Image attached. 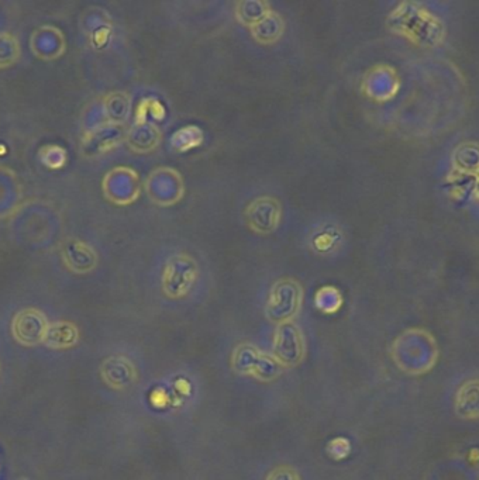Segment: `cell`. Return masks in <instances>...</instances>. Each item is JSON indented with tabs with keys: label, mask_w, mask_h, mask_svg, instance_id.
Masks as SVG:
<instances>
[{
	"label": "cell",
	"mask_w": 479,
	"mask_h": 480,
	"mask_svg": "<svg viewBox=\"0 0 479 480\" xmlns=\"http://www.w3.org/2000/svg\"><path fill=\"white\" fill-rule=\"evenodd\" d=\"M248 227L261 235L272 234L281 223L282 207L276 199L261 196L246 207L244 212Z\"/></svg>",
	"instance_id": "277c9868"
},
{
	"label": "cell",
	"mask_w": 479,
	"mask_h": 480,
	"mask_svg": "<svg viewBox=\"0 0 479 480\" xmlns=\"http://www.w3.org/2000/svg\"><path fill=\"white\" fill-rule=\"evenodd\" d=\"M275 356L284 365H295L303 356V338L298 326L292 322L279 324L275 335Z\"/></svg>",
	"instance_id": "8992f818"
},
{
	"label": "cell",
	"mask_w": 479,
	"mask_h": 480,
	"mask_svg": "<svg viewBox=\"0 0 479 480\" xmlns=\"http://www.w3.org/2000/svg\"><path fill=\"white\" fill-rule=\"evenodd\" d=\"M107 114L111 120V123L123 124L125 120L129 117L130 111V99L125 93H113L107 98L106 106Z\"/></svg>",
	"instance_id": "5bb4252c"
},
{
	"label": "cell",
	"mask_w": 479,
	"mask_h": 480,
	"mask_svg": "<svg viewBox=\"0 0 479 480\" xmlns=\"http://www.w3.org/2000/svg\"><path fill=\"white\" fill-rule=\"evenodd\" d=\"M105 185L107 197L117 205H130L140 196V176L132 168H114Z\"/></svg>",
	"instance_id": "5b68a950"
},
{
	"label": "cell",
	"mask_w": 479,
	"mask_h": 480,
	"mask_svg": "<svg viewBox=\"0 0 479 480\" xmlns=\"http://www.w3.org/2000/svg\"><path fill=\"white\" fill-rule=\"evenodd\" d=\"M44 317L34 311L27 310L17 315L15 330L19 335V340L24 342H37L44 335Z\"/></svg>",
	"instance_id": "9c48e42d"
},
{
	"label": "cell",
	"mask_w": 479,
	"mask_h": 480,
	"mask_svg": "<svg viewBox=\"0 0 479 480\" xmlns=\"http://www.w3.org/2000/svg\"><path fill=\"white\" fill-rule=\"evenodd\" d=\"M163 140V131L155 123L141 122L134 123L130 130H127L126 141L130 148L136 152H150L154 151Z\"/></svg>",
	"instance_id": "52a82bcc"
},
{
	"label": "cell",
	"mask_w": 479,
	"mask_h": 480,
	"mask_svg": "<svg viewBox=\"0 0 479 480\" xmlns=\"http://www.w3.org/2000/svg\"><path fill=\"white\" fill-rule=\"evenodd\" d=\"M205 141V134L202 129L197 126H185L174 133L171 137V145L178 152H186L196 148Z\"/></svg>",
	"instance_id": "7c38bea8"
},
{
	"label": "cell",
	"mask_w": 479,
	"mask_h": 480,
	"mask_svg": "<svg viewBox=\"0 0 479 480\" xmlns=\"http://www.w3.org/2000/svg\"><path fill=\"white\" fill-rule=\"evenodd\" d=\"M271 12L264 0H242L235 5V17L243 26L253 27Z\"/></svg>",
	"instance_id": "8fae6325"
},
{
	"label": "cell",
	"mask_w": 479,
	"mask_h": 480,
	"mask_svg": "<svg viewBox=\"0 0 479 480\" xmlns=\"http://www.w3.org/2000/svg\"><path fill=\"white\" fill-rule=\"evenodd\" d=\"M303 290L298 281L291 277L279 279L269 292L265 313L272 323H289L299 313Z\"/></svg>",
	"instance_id": "6da1fadb"
},
{
	"label": "cell",
	"mask_w": 479,
	"mask_h": 480,
	"mask_svg": "<svg viewBox=\"0 0 479 480\" xmlns=\"http://www.w3.org/2000/svg\"><path fill=\"white\" fill-rule=\"evenodd\" d=\"M145 190L152 203L158 206L177 205L185 194L181 174L172 168H155L145 181Z\"/></svg>",
	"instance_id": "3957f363"
},
{
	"label": "cell",
	"mask_w": 479,
	"mask_h": 480,
	"mask_svg": "<svg viewBox=\"0 0 479 480\" xmlns=\"http://www.w3.org/2000/svg\"><path fill=\"white\" fill-rule=\"evenodd\" d=\"M265 480H300L299 474L288 466H279L276 469H273Z\"/></svg>",
	"instance_id": "9a60e30c"
},
{
	"label": "cell",
	"mask_w": 479,
	"mask_h": 480,
	"mask_svg": "<svg viewBox=\"0 0 479 480\" xmlns=\"http://www.w3.org/2000/svg\"><path fill=\"white\" fill-rule=\"evenodd\" d=\"M150 114L156 118V120H163L165 116V109L161 104V102H158L155 99H150Z\"/></svg>",
	"instance_id": "2e32d148"
},
{
	"label": "cell",
	"mask_w": 479,
	"mask_h": 480,
	"mask_svg": "<svg viewBox=\"0 0 479 480\" xmlns=\"http://www.w3.org/2000/svg\"><path fill=\"white\" fill-rule=\"evenodd\" d=\"M455 407L461 417H479V380L468 382L458 390Z\"/></svg>",
	"instance_id": "30bf717a"
},
{
	"label": "cell",
	"mask_w": 479,
	"mask_h": 480,
	"mask_svg": "<svg viewBox=\"0 0 479 480\" xmlns=\"http://www.w3.org/2000/svg\"><path fill=\"white\" fill-rule=\"evenodd\" d=\"M250 30L257 43L271 46L282 37L285 31V21L276 12L271 10L262 20H260Z\"/></svg>",
	"instance_id": "ba28073f"
},
{
	"label": "cell",
	"mask_w": 479,
	"mask_h": 480,
	"mask_svg": "<svg viewBox=\"0 0 479 480\" xmlns=\"http://www.w3.org/2000/svg\"><path fill=\"white\" fill-rule=\"evenodd\" d=\"M199 276V265L188 254H175L165 262L161 285L164 293L171 299L185 297L195 286Z\"/></svg>",
	"instance_id": "7a4b0ae2"
},
{
	"label": "cell",
	"mask_w": 479,
	"mask_h": 480,
	"mask_svg": "<svg viewBox=\"0 0 479 480\" xmlns=\"http://www.w3.org/2000/svg\"><path fill=\"white\" fill-rule=\"evenodd\" d=\"M314 304L323 313H336L343 304V296L334 286H323L314 296Z\"/></svg>",
	"instance_id": "4fadbf2b"
}]
</instances>
